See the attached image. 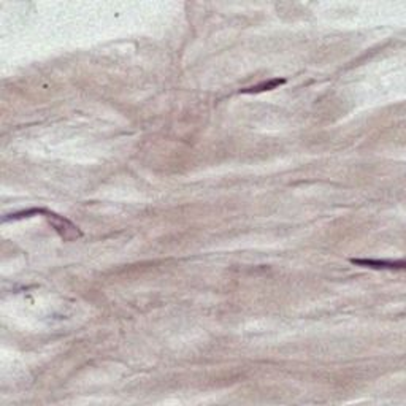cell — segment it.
<instances>
[{
    "label": "cell",
    "instance_id": "1",
    "mask_svg": "<svg viewBox=\"0 0 406 406\" xmlns=\"http://www.w3.org/2000/svg\"><path fill=\"white\" fill-rule=\"evenodd\" d=\"M352 263H357V265L370 267V268H387V270H403L404 268V262L398 260H375V259H352Z\"/></svg>",
    "mask_w": 406,
    "mask_h": 406
},
{
    "label": "cell",
    "instance_id": "2",
    "mask_svg": "<svg viewBox=\"0 0 406 406\" xmlns=\"http://www.w3.org/2000/svg\"><path fill=\"white\" fill-rule=\"evenodd\" d=\"M284 80H272L268 83H262V84H257L254 87H249V89H244L243 92H260V91H270V89H275L276 86L282 84Z\"/></svg>",
    "mask_w": 406,
    "mask_h": 406
}]
</instances>
